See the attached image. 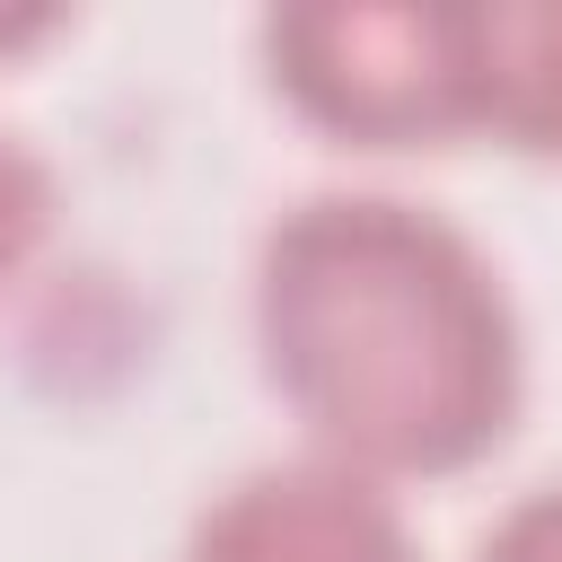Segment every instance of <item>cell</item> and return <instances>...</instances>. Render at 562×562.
<instances>
[{
  "label": "cell",
  "instance_id": "1",
  "mask_svg": "<svg viewBox=\"0 0 562 562\" xmlns=\"http://www.w3.org/2000/svg\"><path fill=\"white\" fill-rule=\"evenodd\" d=\"M255 351L307 448L369 483L483 465L527 395L501 263L430 202L299 193L255 246Z\"/></svg>",
  "mask_w": 562,
  "mask_h": 562
},
{
  "label": "cell",
  "instance_id": "2",
  "mask_svg": "<svg viewBox=\"0 0 562 562\" xmlns=\"http://www.w3.org/2000/svg\"><path fill=\"white\" fill-rule=\"evenodd\" d=\"M263 70L299 123L351 149H413L465 132L457 9L422 0H299L263 18Z\"/></svg>",
  "mask_w": 562,
  "mask_h": 562
},
{
  "label": "cell",
  "instance_id": "3",
  "mask_svg": "<svg viewBox=\"0 0 562 562\" xmlns=\"http://www.w3.org/2000/svg\"><path fill=\"white\" fill-rule=\"evenodd\" d=\"M184 562H422V544L386 483L299 448L228 474L193 509Z\"/></svg>",
  "mask_w": 562,
  "mask_h": 562
},
{
  "label": "cell",
  "instance_id": "4",
  "mask_svg": "<svg viewBox=\"0 0 562 562\" xmlns=\"http://www.w3.org/2000/svg\"><path fill=\"white\" fill-rule=\"evenodd\" d=\"M457 44L465 132H492L518 158H562V0H474L457 9Z\"/></svg>",
  "mask_w": 562,
  "mask_h": 562
},
{
  "label": "cell",
  "instance_id": "5",
  "mask_svg": "<svg viewBox=\"0 0 562 562\" xmlns=\"http://www.w3.org/2000/svg\"><path fill=\"white\" fill-rule=\"evenodd\" d=\"M44 220H53V176H44V158L18 140V132H0V290L26 272V255L44 246Z\"/></svg>",
  "mask_w": 562,
  "mask_h": 562
},
{
  "label": "cell",
  "instance_id": "6",
  "mask_svg": "<svg viewBox=\"0 0 562 562\" xmlns=\"http://www.w3.org/2000/svg\"><path fill=\"white\" fill-rule=\"evenodd\" d=\"M474 562H562V483L518 492V501L474 536Z\"/></svg>",
  "mask_w": 562,
  "mask_h": 562
},
{
  "label": "cell",
  "instance_id": "7",
  "mask_svg": "<svg viewBox=\"0 0 562 562\" xmlns=\"http://www.w3.org/2000/svg\"><path fill=\"white\" fill-rule=\"evenodd\" d=\"M61 18L53 9H0V53H18V44H35V35H53Z\"/></svg>",
  "mask_w": 562,
  "mask_h": 562
}]
</instances>
